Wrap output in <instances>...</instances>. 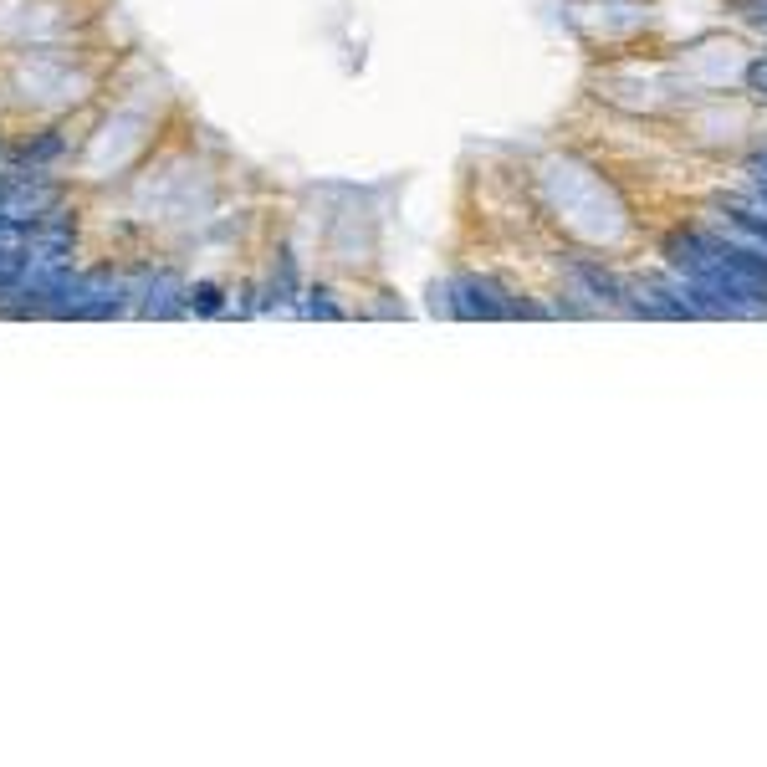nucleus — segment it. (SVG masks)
I'll use <instances>...</instances> for the list:
<instances>
[{"mask_svg": "<svg viewBox=\"0 0 767 767\" xmlns=\"http://www.w3.org/2000/svg\"><path fill=\"white\" fill-rule=\"evenodd\" d=\"M670 261L706 312H762L767 307V256L737 236H675Z\"/></svg>", "mask_w": 767, "mask_h": 767, "instance_id": "obj_1", "label": "nucleus"}, {"mask_svg": "<svg viewBox=\"0 0 767 767\" xmlns=\"http://www.w3.org/2000/svg\"><path fill=\"white\" fill-rule=\"evenodd\" d=\"M16 93L36 108H67V103H82L87 98V77L72 72L67 62L36 52L26 62H16Z\"/></svg>", "mask_w": 767, "mask_h": 767, "instance_id": "obj_2", "label": "nucleus"}, {"mask_svg": "<svg viewBox=\"0 0 767 767\" xmlns=\"http://www.w3.org/2000/svg\"><path fill=\"white\" fill-rule=\"evenodd\" d=\"M67 26L62 6H41V0H0V41H52Z\"/></svg>", "mask_w": 767, "mask_h": 767, "instance_id": "obj_3", "label": "nucleus"}, {"mask_svg": "<svg viewBox=\"0 0 767 767\" xmlns=\"http://www.w3.org/2000/svg\"><path fill=\"white\" fill-rule=\"evenodd\" d=\"M721 215H727V231H732L737 241H747V246H757V251L767 256V205H757V200H752V205L732 200Z\"/></svg>", "mask_w": 767, "mask_h": 767, "instance_id": "obj_4", "label": "nucleus"}, {"mask_svg": "<svg viewBox=\"0 0 767 767\" xmlns=\"http://www.w3.org/2000/svg\"><path fill=\"white\" fill-rule=\"evenodd\" d=\"M752 195H757V205H767V154L752 159Z\"/></svg>", "mask_w": 767, "mask_h": 767, "instance_id": "obj_5", "label": "nucleus"}, {"mask_svg": "<svg viewBox=\"0 0 767 767\" xmlns=\"http://www.w3.org/2000/svg\"><path fill=\"white\" fill-rule=\"evenodd\" d=\"M747 16H752L757 26H767V0H752V6H747Z\"/></svg>", "mask_w": 767, "mask_h": 767, "instance_id": "obj_6", "label": "nucleus"}]
</instances>
